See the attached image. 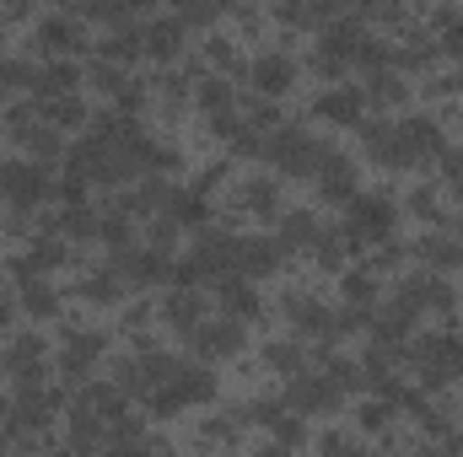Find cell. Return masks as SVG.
I'll return each mask as SVG.
<instances>
[{
    "mask_svg": "<svg viewBox=\"0 0 463 457\" xmlns=\"http://www.w3.org/2000/svg\"><path fill=\"white\" fill-rule=\"evenodd\" d=\"M264 156H269L280 173H291V178H307V173H318V162H324V145H318V140H307L302 129H275V140L264 145Z\"/></svg>",
    "mask_w": 463,
    "mask_h": 457,
    "instance_id": "6da1fadb",
    "label": "cell"
},
{
    "mask_svg": "<svg viewBox=\"0 0 463 457\" xmlns=\"http://www.w3.org/2000/svg\"><path fill=\"white\" fill-rule=\"evenodd\" d=\"M205 398H216V377H211L205 366H178L173 382H167L162 393H151V409H156V415H173V409L205 404Z\"/></svg>",
    "mask_w": 463,
    "mask_h": 457,
    "instance_id": "7a4b0ae2",
    "label": "cell"
},
{
    "mask_svg": "<svg viewBox=\"0 0 463 457\" xmlns=\"http://www.w3.org/2000/svg\"><path fill=\"white\" fill-rule=\"evenodd\" d=\"M415 366L426 371V382H442V377L463 371V340L458 334H431V340H420L415 344Z\"/></svg>",
    "mask_w": 463,
    "mask_h": 457,
    "instance_id": "3957f363",
    "label": "cell"
},
{
    "mask_svg": "<svg viewBox=\"0 0 463 457\" xmlns=\"http://www.w3.org/2000/svg\"><path fill=\"white\" fill-rule=\"evenodd\" d=\"M0 189H5L16 205H33V200L49 194V178H43L38 162H11V167H0Z\"/></svg>",
    "mask_w": 463,
    "mask_h": 457,
    "instance_id": "277c9868",
    "label": "cell"
},
{
    "mask_svg": "<svg viewBox=\"0 0 463 457\" xmlns=\"http://www.w3.org/2000/svg\"><path fill=\"white\" fill-rule=\"evenodd\" d=\"M393 205L388 200H350V237H388Z\"/></svg>",
    "mask_w": 463,
    "mask_h": 457,
    "instance_id": "5b68a950",
    "label": "cell"
},
{
    "mask_svg": "<svg viewBox=\"0 0 463 457\" xmlns=\"http://www.w3.org/2000/svg\"><path fill=\"white\" fill-rule=\"evenodd\" d=\"M291 318H297V329L302 334H318V340H340V318L329 312V307H318L313 296H291V307H286Z\"/></svg>",
    "mask_w": 463,
    "mask_h": 457,
    "instance_id": "8992f818",
    "label": "cell"
},
{
    "mask_svg": "<svg viewBox=\"0 0 463 457\" xmlns=\"http://www.w3.org/2000/svg\"><path fill=\"white\" fill-rule=\"evenodd\" d=\"M286 398H291L297 409H329V404L340 398V387H335V377H329V371H318V377H297Z\"/></svg>",
    "mask_w": 463,
    "mask_h": 457,
    "instance_id": "52a82bcc",
    "label": "cell"
},
{
    "mask_svg": "<svg viewBox=\"0 0 463 457\" xmlns=\"http://www.w3.org/2000/svg\"><path fill=\"white\" fill-rule=\"evenodd\" d=\"M237 344H242V323H237V318L200 323V329H194V350H200V355H232Z\"/></svg>",
    "mask_w": 463,
    "mask_h": 457,
    "instance_id": "ba28073f",
    "label": "cell"
},
{
    "mask_svg": "<svg viewBox=\"0 0 463 457\" xmlns=\"http://www.w3.org/2000/svg\"><path fill=\"white\" fill-rule=\"evenodd\" d=\"M366 151H372L377 162H393V167H399V162H415L399 124H372V129H366Z\"/></svg>",
    "mask_w": 463,
    "mask_h": 457,
    "instance_id": "9c48e42d",
    "label": "cell"
},
{
    "mask_svg": "<svg viewBox=\"0 0 463 457\" xmlns=\"http://www.w3.org/2000/svg\"><path fill=\"white\" fill-rule=\"evenodd\" d=\"M275 264H280V242H264V237L237 242V275H269Z\"/></svg>",
    "mask_w": 463,
    "mask_h": 457,
    "instance_id": "30bf717a",
    "label": "cell"
},
{
    "mask_svg": "<svg viewBox=\"0 0 463 457\" xmlns=\"http://www.w3.org/2000/svg\"><path fill=\"white\" fill-rule=\"evenodd\" d=\"M318 114L335 118V124H361V87H340V92H324V98H318Z\"/></svg>",
    "mask_w": 463,
    "mask_h": 457,
    "instance_id": "8fae6325",
    "label": "cell"
},
{
    "mask_svg": "<svg viewBox=\"0 0 463 457\" xmlns=\"http://www.w3.org/2000/svg\"><path fill=\"white\" fill-rule=\"evenodd\" d=\"M118 269L129 280H156V275H167V258H162V247H135V253H124Z\"/></svg>",
    "mask_w": 463,
    "mask_h": 457,
    "instance_id": "7c38bea8",
    "label": "cell"
},
{
    "mask_svg": "<svg viewBox=\"0 0 463 457\" xmlns=\"http://www.w3.org/2000/svg\"><path fill=\"white\" fill-rule=\"evenodd\" d=\"M324 194L329 200H350V189H355V178H350V162L345 156H335V151H324Z\"/></svg>",
    "mask_w": 463,
    "mask_h": 457,
    "instance_id": "4fadbf2b",
    "label": "cell"
},
{
    "mask_svg": "<svg viewBox=\"0 0 463 457\" xmlns=\"http://www.w3.org/2000/svg\"><path fill=\"white\" fill-rule=\"evenodd\" d=\"M313 242H318V227H313L307 210H291V216L280 221V253H286V247H313Z\"/></svg>",
    "mask_w": 463,
    "mask_h": 457,
    "instance_id": "5bb4252c",
    "label": "cell"
},
{
    "mask_svg": "<svg viewBox=\"0 0 463 457\" xmlns=\"http://www.w3.org/2000/svg\"><path fill=\"white\" fill-rule=\"evenodd\" d=\"M253 81H259V92H286V87H291V65H286L280 54H264V60L253 65Z\"/></svg>",
    "mask_w": 463,
    "mask_h": 457,
    "instance_id": "9a60e30c",
    "label": "cell"
},
{
    "mask_svg": "<svg viewBox=\"0 0 463 457\" xmlns=\"http://www.w3.org/2000/svg\"><path fill=\"white\" fill-rule=\"evenodd\" d=\"M167 221L173 227H200L205 221V200L200 194H173L167 200Z\"/></svg>",
    "mask_w": 463,
    "mask_h": 457,
    "instance_id": "2e32d148",
    "label": "cell"
},
{
    "mask_svg": "<svg viewBox=\"0 0 463 457\" xmlns=\"http://www.w3.org/2000/svg\"><path fill=\"white\" fill-rule=\"evenodd\" d=\"M222 302H227V318L232 312H237V318L259 312V291H253L248 280H227V285H222Z\"/></svg>",
    "mask_w": 463,
    "mask_h": 457,
    "instance_id": "e0dca14e",
    "label": "cell"
},
{
    "mask_svg": "<svg viewBox=\"0 0 463 457\" xmlns=\"http://www.w3.org/2000/svg\"><path fill=\"white\" fill-rule=\"evenodd\" d=\"M167 318H173L178 329H200V296H194V291H178V296L167 302Z\"/></svg>",
    "mask_w": 463,
    "mask_h": 457,
    "instance_id": "ac0fdd59",
    "label": "cell"
},
{
    "mask_svg": "<svg viewBox=\"0 0 463 457\" xmlns=\"http://www.w3.org/2000/svg\"><path fill=\"white\" fill-rule=\"evenodd\" d=\"M98 350H103V340H98V334H76V340H71V350H65V371H87V360H92Z\"/></svg>",
    "mask_w": 463,
    "mask_h": 457,
    "instance_id": "d6986e66",
    "label": "cell"
},
{
    "mask_svg": "<svg viewBox=\"0 0 463 457\" xmlns=\"http://www.w3.org/2000/svg\"><path fill=\"white\" fill-rule=\"evenodd\" d=\"M269 366H280V371H302V344H269Z\"/></svg>",
    "mask_w": 463,
    "mask_h": 457,
    "instance_id": "ffe728a7",
    "label": "cell"
},
{
    "mask_svg": "<svg viewBox=\"0 0 463 457\" xmlns=\"http://www.w3.org/2000/svg\"><path fill=\"white\" fill-rule=\"evenodd\" d=\"M22 307L43 318V312H54V291H49V285H27V296H22Z\"/></svg>",
    "mask_w": 463,
    "mask_h": 457,
    "instance_id": "44dd1931",
    "label": "cell"
},
{
    "mask_svg": "<svg viewBox=\"0 0 463 457\" xmlns=\"http://www.w3.org/2000/svg\"><path fill=\"white\" fill-rule=\"evenodd\" d=\"M269 431L280 436V447H291V442H302V420H297V415H275V420H269Z\"/></svg>",
    "mask_w": 463,
    "mask_h": 457,
    "instance_id": "7402d4cb",
    "label": "cell"
},
{
    "mask_svg": "<svg viewBox=\"0 0 463 457\" xmlns=\"http://www.w3.org/2000/svg\"><path fill=\"white\" fill-rule=\"evenodd\" d=\"M253 210H275V183H248V194H242Z\"/></svg>",
    "mask_w": 463,
    "mask_h": 457,
    "instance_id": "603a6c76",
    "label": "cell"
},
{
    "mask_svg": "<svg viewBox=\"0 0 463 457\" xmlns=\"http://www.w3.org/2000/svg\"><path fill=\"white\" fill-rule=\"evenodd\" d=\"M324 457H366V452H361V447H345V442H329Z\"/></svg>",
    "mask_w": 463,
    "mask_h": 457,
    "instance_id": "cb8c5ba5",
    "label": "cell"
},
{
    "mask_svg": "<svg viewBox=\"0 0 463 457\" xmlns=\"http://www.w3.org/2000/svg\"><path fill=\"white\" fill-rule=\"evenodd\" d=\"M259 457H291V452H286V447H264Z\"/></svg>",
    "mask_w": 463,
    "mask_h": 457,
    "instance_id": "d4e9b609",
    "label": "cell"
},
{
    "mask_svg": "<svg viewBox=\"0 0 463 457\" xmlns=\"http://www.w3.org/2000/svg\"><path fill=\"white\" fill-rule=\"evenodd\" d=\"M0 420H5V404H0Z\"/></svg>",
    "mask_w": 463,
    "mask_h": 457,
    "instance_id": "484cf974",
    "label": "cell"
},
{
    "mask_svg": "<svg viewBox=\"0 0 463 457\" xmlns=\"http://www.w3.org/2000/svg\"><path fill=\"white\" fill-rule=\"evenodd\" d=\"M458 194H463V178H458Z\"/></svg>",
    "mask_w": 463,
    "mask_h": 457,
    "instance_id": "4316f807",
    "label": "cell"
}]
</instances>
